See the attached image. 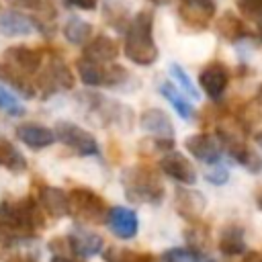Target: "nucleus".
I'll return each instance as SVG.
<instances>
[{
	"label": "nucleus",
	"mask_w": 262,
	"mask_h": 262,
	"mask_svg": "<svg viewBox=\"0 0 262 262\" xmlns=\"http://www.w3.org/2000/svg\"><path fill=\"white\" fill-rule=\"evenodd\" d=\"M78 104H80V113L98 127H117L121 131H129L133 129V111L123 104L117 102L104 94L98 92H80L76 96Z\"/></svg>",
	"instance_id": "nucleus-1"
},
{
	"label": "nucleus",
	"mask_w": 262,
	"mask_h": 262,
	"mask_svg": "<svg viewBox=\"0 0 262 262\" xmlns=\"http://www.w3.org/2000/svg\"><path fill=\"white\" fill-rule=\"evenodd\" d=\"M123 51L127 59L137 66H151L158 61L160 51L154 41V12L151 10H139L131 18L125 31Z\"/></svg>",
	"instance_id": "nucleus-2"
},
{
	"label": "nucleus",
	"mask_w": 262,
	"mask_h": 262,
	"mask_svg": "<svg viewBox=\"0 0 262 262\" xmlns=\"http://www.w3.org/2000/svg\"><path fill=\"white\" fill-rule=\"evenodd\" d=\"M0 227H4L18 242H23V239L35 237V233L45 227V219H43L41 207L31 196L20 199L16 203L2 201L0 203Z\"/></svg>",
	"instance_id": "nucleus-3"
},
{
	"label": "nucleus",
	"mask_w": 262,
	"mask_h": 262,
	"mask_svg": "<svg viewBox=\"0 0 262 262\" xmlns=\"http://www.w3.org/2000/svg\"><path fill=\"white\" fill-rule=\"evenodd\" d=\"M121 184L125 199L133 205H160L164 201V182L145 164L127 168L121 174Z\"/></svg>",
	"instance_id": "nucleus-4"
},
{
	"label": "nucleus",
	"mask_w": 262,
	"mask_h": 262,
	"mask_svg": "<svg viewBox=\"0 0 262 262\" xmlns=\"http://www.w3.org/2000/svg\"><path fill=\"white\" fill-rule=\"evenodd\" d=\"M68 205H70L68 215H72L78 223H94V225L104 223L108 213L106 201L86 186L72 188V192L68 194Z\"/></svg>",
	"instance_id": "nucleus-5"
},
{
	"label": "nucleus",
	"mask_w": 262,
	"mask_h": 262,
	"mask_svg": "<svg viewBox=\"0 0 262 262\" xmlns=\"http://www.w3.org/2000/svg\"><path fill=\"white\" fill-rule=\"evenodd\" d=\"M80 80L86 86H104V88H125L131 80V74L119 63H94L84 57L76 61Z\"/></svg>",
	"instance_id": "nucleus-6"
},
{
	"label": "nucleus",
	"mask_w": 262,
	"mask_h": 262,
	"mask_svg": "<svg viewBox=\"0 0 262 262\" xmlns=\"http://www.w3.org/2000/svg\"><path fill=\"white\" fill-rule=\"evenodd\" d=\"M53 135H55V141H61L63 145H68L72 151H76L82 158H90V156L100 154L96 137L72 121H57Z\"/></svg>",
	"instance_id": "nucleus-7"
},
{
	"label": "nucleus",
	"mask_w": 262,
	"mask_h": 262,
	"mask_svg": "<svg viewBox=\"0 0 262 262\" xmlns=\"http://www.w3.org/2000/svg\"><path fill=\"white\" fill-rule=\"evenodd\" d=\"M74 74L72 70L66 66L63 59L59 57H51L47 61V66L41 70L39 74V80H37V86L35 90L39 88L41 92V98H49L57 92H63V90H72L74 88Z\"/></svg>",
	"instance_id": "nucleus-8"
},
{
	"label": "nucleus",
	"mask_w": 262,
	"mask_h": 262,
	"mask_svg": "<svg viewBox=\"0 0 262 262\" xmlns=\"http://www.w3.org/2000/svg\"><path fill=\"white\" fill-rule=\"evenodd\" d=\"M217 12L215 0H178V14L184 25L192 29H207Z\"/></svg>",
	"instance_id": "nucleus-9"
},
{
	"label": "nucleus",
	"mask_w": 262,
	"mask_h": 262,
	"mask_svg": "<svg viewBox=\"0 0 262 262\" xmlns=\"http://www.w3.org/2000/svg\"><path fill=\"white\" fill-rule=\"evenodd\" d=\"M184 147L190 156L205 164H219L223 154V143L217 133H196L184 139Z\"/></svg>",
	"instance_id": "nucleus-10"
},
{
	"label": "nucleus",
	"mask_w": 262,
	"mask_h": 262,
	"mask_svg": "<svg viewBox=\"0 0 262 262\" xmlns=\"http://www.w3.org/2000/svg\"><path fill=\"white\" fill-rule=\"evenodd\" d=\"M199 84L209 98L219 100L229 86V68L221 61H209L199 72Z\"/></svg>",
	"instance_id": "nucleus-11"
},
{
	"label": "nucleus",
	"mask_w": 262,
	"mask_h": 262,
	"mask_svg": "<svg viewBox=\"0 0 262 262\" xmlns=\"http://www.w3.org/2000/svg\"><path fill=\"white\" fill-rule=\"evenodd\" d=\"M104 223L111 229V233L115 237H119V239H131L139 231V217H137V213L133 209L121 207V205H115V207L108 209Z\"/></svg>",
	"instance_id": "nucleus-12"
},
{
	"label": "nucleus",
	"mask_w": 262,
	"mask_h": 262,
	"mask_svg": "<svg viewBox=\"0 0 262 262\" xmlns=\"http://www.w3.org/2000/svg\"><path fill=\"white\" fill-rule=\"evenodd\" d=\"M35 31H43L41 23L25 12L4 8L0 10V35L2 37H27Z\"/></svg>",
	"instance_id": "nucleus-13"
},
{
	"label": "nucleus",
	"mask_w": 262,
	"mask_h": 262,
	"mask_svg": "<svg viewBox=\"0 0 262 262\" xmlns=\"http://www.w3.org/2000/svg\"><path fill=\"white\" fill-rule=\"evenodd\" d=\"M160 170H162L166 176H170V178H174L176 182H180V184L190 186V184L196 182V168H194L192 162H190L186 156H182L180 151H172V149H170V151L162 154Z\"/></svg>",
	"instance_id": "nucleus-14"
},
{
	"label": "nucleus",
	"mask_w": 262,
	"mask_h": 262,
	"mask_svg": "<svg viewBox=\"0 0 262 262\" xmlns=\"http://www.w3.org/2000/svg\"><path fill=\"white\" fill-rule=\"evenodd\" d=\"M4 63H8L10 68H14L16 72L25 74V76H33L41 70L43 63V53L39 49L33 47H25V45H12L4 51Z\"/></svg>",
	"instance_id": "nucleus-15"
},
{
	"label": "nucleus",
	"mask_w": 262,
	"mask_h": 262,
	"mask_svg": "<svg viewBox=\"0 0 262 262\" xmlns=\"http://www.w3.org/2000/svg\"><path fill=\"white\" fill-rule=\"evenodd\" d=\"M207 209V199L201 190L194 188H176L174 192V211L184 221H199Z\"/></svg>",
	"instance_id": "nucleus-16"
},
{
	"label": "nucleus",
	"mask_w": 262,
	"mask_h": 262,
	"mask_svg": "<svg viewBox=\"0 0 262 262\" xmlns=\"http://www.w3.org/2000/svg\"><path fill=\"white\" fill-rule=\"evenodd\" d=\"M66 242H68V248L74 256L78 258H90V256H96L102 252L104 248V239L90 231V229H84V227H74L68 235H66Z\"/></svg>",
	"instance_id": "nucleus-17"
},
{
	"label": "nucleus",
	"mask_w": 262,
	"mask_h": 262,
	"mask_svg": "<svg viewBox=\"0 0 262 262\" xmlns=\"http://www.w3.org/2000/svg\"><path fill=\"white\" fill-rule=\"evenodd\" d=\"M139 125L143 131L151 133L156 139L174 141V125L162 108H145L139 115Z\"/></svg>",
	"instance_id": "nucleus-18"
},
{
	"label": "nucleus",
	"mask_w": 262,
	"mask_h": 262,
	"mask_svg": "<svg viewBox=\"0 0 262 262\" xmlns=\"http://www.w3.org/2000/svg\"><path fill=\"white\" fill-rule=\"evenodd\" d=\"M82 57L88 59V61H94V63H113L117 57H119V45L115 39L106 37V35H98L94 39H90L86 45H84V51H82Z\"/></svg>",
	"instance_id": "nucleus-19"
},
{
	"label": "nucleus",
	"mask_w": 262,
	"mask_h": 262,
	"mask_svg": "<svg viewBox=\"0 0 262 262\" xmlns=\"http://www.w3.org/2000/svg\"><path fill=\"white\" fill-rule=\"evenodd\" d=\"M37 205L53 219H61L68 215L70 211V205H68V192L59 186H41L39 188V199H37Z\"/></svg>",
	"instance_id": "nucleus-20"
},
{
	"label": "nucleus",
	"mask_w": 262,
	"mask_h": 262,
	"mask_svg": "<svg viewBox=\"0 0 262 262\" xmlns=\"http://www.w3.org/2000/svg\"><path fill=\"white\" fill-rule=\"evenodd\" d=\"M14 135H16L18 141H23L31 149H45V147L55 143L53 129H49L45 125H37V123H23V125H18L14 129Z\"/></svg>",
	"instance_id": "nucleus-21"
},
{
	"label": "nucleus",
	"mask_w": 262,
	"mask_h": 262,
	"mask_svg": "<svg viewBox=\"0 0 262 262\" xmlns=\"http://www.w3.org/2000/svg\"><path fill=\"white\" fill-rule=\"evenodd\" d=\"M102 18L108 27L125 33L131 23V8L125 0H102Z\"/></svg>",
	"instance_id": "nucleus-22"
},
{
	"label": "nucleus",
	"mask_w": 262,
	"mask_h": 262,
	"mask_svg": "<svg viewBox=\"0 0 262 262\" xmlns=\"http://www.w3.org/2000/svg\"><path fill=\"white\" fill-rule=\"evenodd\" d=\"M219 252L223 256H239L246 252V233H244V227L231 223V225H225L219 233V244H217Z\"/></svg>",
	"instance_id": "nucleus-23"
},
{
	"label": "nucleus",
	"mask_w": 262,
	"mask_h": 262,
	"mask_svg": "<svg viewBox=\"0 0 262 262\" xmlns=\"http://www.w3.org/2000/svg\"><path fill=\"white\" fill-rule=\"evenodd\" d=\"M215 33L227 43H237L248 37V27L233 12H223L215 23Z\"/></svg>",
	"instance_id": "nucleus-24"
},
{
	"label": "nucleus",
	"mask_w": 262,
	"mask_h": 262,
	"mask_svg": "<svg viewBox=\"0 0 262 262\" xmlns=\"http://www.w3.org/2000/svg\"><path fill=\"white\" fill-rule=\"evenodd\" d=\"M0 82L6 84L10 90H14L18 96L23 98H33L37 94L35 84L29 80V76L16 72L14 68H10L8 63H0Z\"/></svg>",
	"instance_id": "nucleus-25"
},
{
	"label": "nucleus",
	"mask_w": 262,
	"mask_h": 262,
	"mask_svg": "<svg viewBox=\"0 0 262 262\" xmlns=\"http://www.w3.org/2000/svg\"><path fill=\"white\" fill-rule=\"evenodd\" d=\"M184 239L190 252L199 254V256H207L209 248H211V231L205 223L201 221H192L186 229H184Z\"/></svg>",
	"instance_id": "nucleus-26"
},
{
	"label": "nucleus",
	"mask_w": 262,
	"mask_h": 262,
	"mask_svg": "<svg viewBox=\"0 0 262 262\" xmlns=\"http://www.w3.org/2000/svg\"><path fill=\"white\" fill-rule=\"evenodd\" d=\"M158 90H160V94L174 106V111L180 115V119H184V121H190V119H192V115H194L192 104L182 96V92H180L172 82H162V84L158 86Z\"/></svg>",
	"instance_id": "nucleus-27"
},
{
	"label": "nucleus",
	"mask_w": 262,
	"mask_h": 262,
	"mask_svg": "<svg viewBox=\"0 0 262 262\" xmlns=\"http://www.w3.org/2000/svg\"><path fill=\"white\" fill-rule=\"evenodd\" d=\"M0 166L10 172L27 170V158L23 156V151L2 135H0Z\"/></svg>",
	"instance_id": "nucleus-28"
},
{
	"label": "nucleus",
	"mask_w": 262,
	"mask_h": 262,
	"mask_svg": "<svg viewBox=\"0 0 262 262\" xmlns=\"http://www.w3.org/2000/svg\"><path fill=\"white\" fill-rule=\"evenodd\" d=\"M63 37L72 45H86L92 37V25L80 16H70L63 25Z\"/></svg>",
	"instance_id": "nucleus-29"
},
{
	"label": "nucleus",
	"mask_w": 262,
	"mask_h": 262,
	"mask_svg": "<svg viewBox=\"0 0 262 262\" xmlns=\"http://www.w3.org/2000/svg\"><path fill=\"white\" fill-rule=\"evenodd\" d=\"M104 262H151L154 258L149 254H141L129 248H119V246H108L102 252Z\"/></svg>",
	"instance_id": "nucleus-30"
},
{
	"label": "nucleus",
	"mask_w": 262,
	"mask_h": 262,
	"mask_svg": "<svg viewBox=\"0 0 262 262\" xmlns=\"http://www.w3.org/2000/svg\"><path fill=\"white\" fill-rule=\"evenodd\" d=\"M162 262H215L209 256H199L188 248H168L162 254Z\"/></svg>",
	"instance_id": "nucleus-31"
},
{
	"label": "nucleus",
	"mask_w": 262,
	"mask_h": 262,
	"mask_svg": "<svg viewBox=\"0 0 262 262\" xmlns=\"http://www.w3.org/2000/svg\"><path fill=\"white\" fill-rule=\"evenodd\" d=\"M170 74L174 76V80H176V88H178L180 92L184 90L188 96H192V98H199V90H196L194 82L190 80V76L186 74V70H184L180 63L172 61V63H170Z\"/></svg>",
	"instance_id": "nucleus-32"
},
{
	"label": "nucleus",
	"mask_w": 262,
	"mask_h": 262,
	"mask_svg": "<svg viewBox=\"0 0 262 262\" xmlns=\"http://www.w3.org/2000/svg\"><path fill=\"white\" fill-rule=\"evenodd\" d=\"M0 111H6V113H10V115H23L25 113V106L16 100V96L12 94V92H8V90H4L2 86H0Z\"/></svg>",
	"instance_id": "nucleus-33"
},
{
	"label": "nucleus",
	"mask_w": 262,
	"mask_h": 262,
	"mask_svg": "<svg viewBox=\"0 0 262 262\" xmlns=\"http://www.w3.org/2000/svg\"><path fill=\"white\" fill-rule=\"evenodd\" d=\"M237 8L248 18L262 23V0H237Z\"/></svg>",
	"instance_id": "nucleus-34"
},
{
	"label": "nucleus",
	"mask_w": 262,
	"mask_h": 262,
	"mask_svg": "<svg viewBox=\"0 0 262 262\" xmlns=\"http://www.w3.org/2000/svg\"><path fill=\"white\" fill-rule=\"evenodd\" d=\"M12 6H18V8H29V10H35V12H49L53 14V6L49 0H8Z\"/></svg>",
	"instance_id": "nucleus-35"
},
{
	"label": "nucleus",
	"mask_w": 262,
	"mask_h": 262,
	"mask_svg": "<svg viewBox=\"0 0 262 262\" xmlns=\"http://www.w3.org/2000/svg\"><path fill=\"white\" fill-rule=\"evenodd\" d=\"M205 178H207V182H211V184H215V186H221V184H225V182L229 180V172H227L225 166L213 164V168H209V170L205 172Z\"/></svg>",
	"instance_id": "nucleus-36"
},
{
	"label": "nucleus",
	"mask_w": 262,
	"mask_h": 262,
	"mask_svg": "<svg viewBox=\"0 0 262 262\" xmlns=\"http://www.w3.org/2000/svg\"><path fill=\"white\" fill-rule=\"evenodd\" d=\"M68 8H80V10H94L98 0H61Z\"/></svg>",
	"instance_id": "nucleus-37"
},
{
	"label": "nucleus",
	"mask_w": 262,
	"mask_h": 262,
	"mask_svg": "<svg viewBox=\"0 0 262 262\" xmlns=\"http://www.w3.org/2000/svg\"><path fill=\"white\" fill-rule=\"evenodd\" d=\"M242 262H262V252H258V250L244 252V260Z\"/></svg>",
	"instance_id": "nucleus-38"
},
{
	"label": "nucleus",
	"mask_w": 262,
	"mask_h": 262,
	"mask_svg": "<svg viewBox=\"0 0 262 262\" xmlns=\"http://www.w3.org/2000/svg\"><path fill=\"white\" fill-rule=\"evenodd\" d=\"M51 262H78L74 256H53Z\"/></svg>",
	"instance_id": "nucleus-39"
},
{
	"label": "nucleus",
	"mask_w": 262,
	"mask_h": 262,
	"mask_svg": "<svg viewBox=\"0 0 262 262\" xmlns=\"http://www.w3.org/2000/svg\"><path fill=\"white\" fill-rule=\"evenodd\" d=\"M256 100H258V104H262V84H260V88H258V94H256Z\"/></svg>",
	"instance_id": "nucleus-40"
},
{
	"label": "nucleus",
	"mask_w": 262,
	"mask_h": 262,
	"mask_svg": "<svg viewBox=\"0 0 262 262\" xmlns=\"http://www.w3.org/2000/svg\"><path fill=\"white\" fill-rule=\"evenodd\" d=\"M147 2H151V4H156V6H162V4H166V2H170V0H147Z\"/></svg>",
	"instance_id": "nucleus-41"
},
{
	"label": "nucleus",
	"mask_w": 262,
	"mask_h": 262,
	"mask_svg": "<svg viewBox=\"0 0 262 262\" xmlns=\"http://www.w3.org/2000/svg\"><path fill=\"white\" fill-rule=\"evenodd\" d=\"M256 141H258V145H260V147H262V131H260V133H258V135H256Z\"/></svg>",
	"instance_id": "nucleus-42"
},
{
	"label": "nucleus",
	"mask_w": 262,
	"mask_h": 262,
	"mask_svg": "<svg viewBox=\"0 0 262 262\" xmlns=\"http://www.w3.org/2000/svg\"><path fill=\"white\" fill-rule=\"evenodd\" d=\"M10 262H31V260H27V258H14V260H10Z\"/></svg>",
	"instance_id": "nucleus-43"
},
{
	"label": "nucleus",
	"mask_w": 262,
	"mask_h": 262,
	"mask_svg": "<svg viewBox=\"0 0 262 262\" xmlns=\"http://www.w3.org/2000/svg\"><path fill=\"white\" fill-rule=\"evenodd\" d=\"M151 262H154V260H151Z\"/></svg>",
	"instance_id": "nucleus-44"
}]
</instances>
